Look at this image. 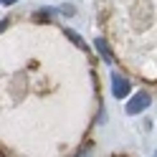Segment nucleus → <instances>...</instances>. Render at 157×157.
Returning <instances> with one entry per match:
<instances>
[{
    "mask_svg": "<svg viewBox=\"0 0 157 157\" xmlns=\"http://www.w3.org/2000/svg\"><path fill=\"white\" fill-rule=\"evenodd\" d=\"M147 106H150V94L147 91H140V94H134L129 101H127V106H124V112L129 114V117H134V114H140V112H144Z\"/></svg>",
    "mask_w": 157,
    "mask_h": 157,
    "instance_id": "nucleus-1",
    "label": "nucleus"
},
{
    "mask_svg": "<svg viewBox=\"0 0 157 157\" xmlns=\"http://www.w3.org/2000/svg\"><path fill=\"white\" fill-rule=\"evenodd\" d=\"M127 94H129V81L124 76H119V74H112V96L124 99Z\"/></svg>",
    "mask_w": 157,
    "mask_h": 157,
    "instance_id": "nucleus-2",
    "label": "nucleus"
},
{
    "mask_svg": "<svg viewBox=\"0 0 157 157\" xmlns=\"http://www.w3.org/2000/svg\"><path fill=\"white\" fill-rule=\"evenodd\" d=\"M94 46H96V51H99V56L104 58L106 63H112V61H114V56H112V48L106 46V41H104V38H96V41H94Z\"/></svg>",
    "mask_w": 157,
    "mask_h": 157,
    "instance_id": "nucleus-3",
    "label": "nucleus"
},
{
    "mask_svg": "<svg viewBox=\"0 0 157 157\" xmlns=\"http://www.w3.org/2000/svg\"><path fill=\"white\" fill-rule=\"evenodd\" d=\"M66 36H68V38H71V41H74L76 46H81V38H78V36H76L74 31H66Z\"/></svg>",
    "mask_w": 157,
    "mask_h": 157,
    "instance_id": "nucleus-4",
    "label": "nucleus"
},
{
    "mask_svg": "<svg viewBox=\"0 0 157 157\" xmlns=\"http://www.w3.org/2000/svg\"><path fill=\"white\" fill-rule=\"evenodd\" d=\"M0 3H3V5H13L15 0H0Z\"/></svg>",
    "mask_w": 157,
    "mask_h": 157,
    "instance_id": "nucleus-5",
    "label": "nucleus"
},
{
    "mask_svg": "<svg viewBox=\"0 0 157 157\" xmlns=\"http://www.w3.org/2000/svg\"><path fill=\"white\" fill-rule=\"evenodd\" d=\"M78 157H89V150H84V152H81V155H78Z\"/></svg>",
    "mask_w": 157,
    "mask_h": 157,
    "instance_id": "nucleus-6",
    "label": "nucleus"
},
{
    "mask_svg": "<svg viewBox=\"0 0 157 157\" xmlns=\"http://www.w3.org/2000/svg\"><path fill=\"white\" fill-rule=\"evenodd\" d=\"M155 157H157V152H155Z\"/></svg>",
    "mask_w": 157,
    "mask_h": 157,
    "instance_id": "nucleus-7",
    "label": "nucleus"
}]
</instances>
